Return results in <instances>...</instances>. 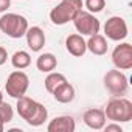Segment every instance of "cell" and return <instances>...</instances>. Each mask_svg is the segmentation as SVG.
Returning <instances> with one entry per match:
<instances>
[{"label":"cell","instance_id":"obj_1","mask_svg":"<svg viewBox=\"0 0 132 132\" xmlns=\"http://www.w3.org/2000/svg\"><path fill=\"white\" fill-rule=\"evenodd\" d=\"M17 113L22 120H25L30 126L33 127H39L45 123V120L48 118V110L44 104L28 98V96H20L17 98Z\"/></svg>","mask_w":132,"mask_h":132},{"label":"cell","instance_id":"obj_2","mask_svg":"<svg viewBox=\"0 0 132 132\" xmlns=\"http://www.w3.org/2000/svg\"><path fill=\"white\" fill-rule=\"evenodd\" d=\"M82 10V0H62L50 11V20L54 25H65L76 17Z\"/></svg>","mask_w":132,"mask_h":132},{"label":"cell","instance_id":"obj_3","mask_svg":"<svg viewBox=\"0 0 132 132\" xmlns=\"http://www.w3.org/2000/svg\"><path fill=\"white\" fill-rule=\"evenodd\" d=\"M104 115L107 120L115 123H127L132 120V103L126 98L115 96L112 98L104 110Z\"/></svg>","mask_w":132,"mask_h":132},{"label":"cell","instance_id":"obj_4","mask_svg":"<svg viewBox=\"0 0 132 132\" xmlns=\"http://www.w3.org/2000/svg\"><path fill=\"white\" fill-rule=\"evenodd\" d=\"M0 30L8 37L20 39V37L25 36V33L28 30V20L20 14L6 13L0 17Z\"/></svg>","mask_w":132,"mask_h":132},{"label":"cell","instance_id":"obj_5","mask_svg":"<svg viewBox=\"0 0 132 132\" xmlns=\"http://www.w3.org/2000/svg\"><path fill=\"white\" fill-rule=\"evenodd\" d=\"M76 31L81 34V36H92V34H96L100 33V28H101V23L100 20L89 11H79L76 14V17L72 20Z\"/></svg>","mask_w":132,"mask_h":132},{"label":"cell","instance_id":"obj_6","mask_svg":"<svg viewBox=\"0 0 132 132\" xmlns=\"http://www.w3.org/2000/svg\"><path fill=\"white\" fill-rule=\"evenodd\" d=\"M104 87L107 89V92L113 96H123L126 95L127 89H129V82L127 78L123 72L120 70H109L104 75Z\"/></svg>","mask_w":132,"mask_h":132},{"label":"cell","instance_id":"obj_7","mask_svg":"<svg viewBox=\"0 0 132 132\" xmlns=\"http://www.w3.org/2000/svg\"><path fill=\"white\" fill-rule=\"evenodd\" d=\"M28 86H30V78L27 76V73H23L22 70H16L8 76L6 84H5V90L11 98L17 100L27 93Z\"/></svg>","mask_w":132,"mask_h":132},{"label":"cell","instance_id":"obj_8","mask_svg":"<svg viewBox=\"0 0 132 132\" xmlns=\"http://www.w3.org/2000/svg\"><path fill=\"white\" fill-rule=\"evenodd\" d=\"M104 34L107 39L120 42L123 39L127 37V25L126 20L120 16H113L110 19H107V22L104 23Z\"/></svg>","mask_w":132,"mask_h":132},{"label":"cell","instance_id":"obj_9","mask_svg":"<svg viewBox=\"0 0 132 132\" xmlns=\"http://www.w3.org/2000/svg\"><path fill=\"white\" fill-rule=\"evenodd\" d=\"M112 62L118 70L132 69V45L127 42L117 45L112 51Z\"/></svg>","mask_w":132,"mask_h":132},{"label":"cell","instance_id":"obj_10","mask_svg":"<svg viewBox=\"0 0 132 132\" xmlns=\"http://www.w3.org/2000/svg\"><path fill=\"white\" fill-rule=\"evenodd\" d=\"M75 129H76V123H75V118L70 115L56 117L47 126L48 132H73Z\"/></svg>","mask_w":132,"mask_h":132},{"label":"cell","instance_id":"obj_11","mask_svg":"<svg viewBox=\"0 0 132 132\" xmlns=\"http://www.w3.org/2000/svg\"><path fill=\"white\" fill-rule=\"evenodd\" d=\"M65 48L72 56L81 57L87 51V44L81 34H69L67 39H65Z\"/></svg>","mask_w":132,"mask_h":132},{"label":"cell","instance_id":"obj_12","mask_svg":"<svg viewBox=\"0 0 132 132\" xmlns=\"http://www.w3.org/2000/svg\"><path fill=\"white\" fill-rule=\"evenodd\" d=\"M27 45L30 47V50L33 51H40L45 45V33L42 31L40 27H28L27 33Z\"/></svg>","mask_w":132,"mask_h":132},{"label":"cell","instance_id":"obj_13","mask_svg":"<svg viewBox=\"0 0 132 132\" xmlns=\"http://www.w3.org/2000/svg\"><path fill=\"white\" fill-rule=\"evenodd\" d=\"M82 120H84L87 127L95 129V130L103 129L104 124H106V115H104V110H101V109H89V110H86Z\"/></svg>","mask_w":132,"mask_h":132},{"label":"cell","instance_id":"obj_14","mask_svg":"<svg viewBox=\"0 0 132 132\" xmlns=\"http://www.w3.org/2000/svg\"><path fill=\"white\" fill-rule=\"evenodd\" d=\"M87 44V50L92 53V54H95V56H103V54H106L107 53V40H106V37L103 36V34H92L90 36V39L86 42Z\"/></svg>","mask_w":132,"mask_h":132},{"label":"cell","instance_id":"obj_15","mask_svg":"<svg viewBox=\"0 0 132 132\" xmlns=\"http://www.w3.org/2000/svg\"><path fill=\"white\" fill-rule=\"evenodd\" d=\"M51 95L54 96V100H56L57 103L67 104V103H70V101L75 100V87H73L70 82L65 81L64 84H61L59 87H56Z\"/></svg>","mask_w":132,"mask_h":132},{"label":"cell","instance_id":"obj_16","mask_svg":"<svg viewBox=\"0 0 132 132\" xmlns=\"http://www.w3.org/2000/svg\"><path fill=\"white\" fill-rule=\"evenodd\" d=\"M36 67L44 73H50L57 67V59L53 53H42L36 61Z\"/></svg>","mask_w":132,"mask_h":132},{"label":"cell","instance_id":"obj_17","mask_svg":"<svg viewBox=\"0 0 132 132\" xmlns=\"http://www.w3.org/2000/svg\"><path fill=\"white\" fill-rule=\"evenodd\" d=\"M11 64H13L14 69L23 70V69L30 67V64H31V56H30V53H27V51H23V50H19V51H16V53L11 56Z\"/></svg>","mask_w":132,"mask_h":132},{"label":"cell","instance_id":"obj_18","mask_svg":"<svg viewBox=\"0 0 132 132\" xmlns=\"http://www.w3.org/2000/svg\"><path fill=\"white\" fill-rule=\"evenodd\" d=\"M65 81H67V78H65L62 73H57V72H50L48 76L45 78V89L48 93H53L56 87H59L61 84H64Z\"/></svg>","mask_w":132,"mask_h":132},{"label":"cell","instance_id":"obj_19","mask_svg":"<svg viewBox=\"0 0 132 132\" xmlns=\"http://www.w3.org/2000/svg\"><path fill=\"white\" fill-rule=\"evenodd\" d=\"M84 5H86L87 11L93 14V13H100V11L104 10V6H106V0H86Z\"/></svg>","mask_w":132,"mask_h":132},{"label":"cell","instance_id":"obj_20","mask_svg":"<svg viewBox=\"0 0 132 132\" xmlns=\"http://www.w3.org/2000/svg\"><path fill=\"white\" fill-rule=\"evenodd\" d=\"M0 117H2V120H3L5 123H10V121H13V117H14L13 107H11L8 103H5V101H2V103H0Z\"/></svg>","mask_w":132,"mask_h":132},{"label":"cell","instance_id":"obj_21","mask_svg":"<svg viewBox=\"0 0 132 132\" xmlns=\"http://www.w3.org/2000/svg\"><path fill=\"white\" fill-rule=\"evenodd\" d=\"M106 132H123V127L118 124V123H115V121H112L110 124H104V127H103Z\"/></svg>","mask_w":132,"mask_h":132},{"label":"cell","instance_id":"obj_22","mask_svg":"<svg viewBox=\"0 0 132 132\" xmlns=\"http://www.w3.org/2000/svg\"><path fill=\"white\" fill-rule=\"evenodd\" d=\"M10 6H11V0H0V13L8 11Z\"/></svg>","mask_w":132,"mask_h":132},{"label":"cell","instance_id":"obj_23","mask_svg":"<svg viewBox=\"0 0 132 132\" xmlns=\"http://www.w3.org/2000/svg\"><path fill=\"white\" fill-rule=\"evenodd\" d=\"M6 61H8V53L3 47H0V65H3Z\"/></svg>","mask_w":132,"mask_h":132},{"label":"cell","instance_id":"obj_24","mask_svg":"<svg viewBox=\"0 0 132 132\" xmlns=\"http://www.w3.org/2000/svg\"><path fill=\"white\" fill-rule=\"evenodd\" d=\"M3 129H5V121L2 120V117H0V132H3Z\"/></svg>","mask_w":132,"mask_h":132},{"label":"cell","instance_id":"obj_25","mask_svg":"<svg viewBox=\"0 0 132 132\" xmlns=\"http://www.w3.org/2000/svg\"><path fill=\"white\" fill-rule=\"evenodd\" d=\"M3 101V95H2V90H0V103Z\"/></svg>","mask_w":132,"mask_h":132}]
</instances>
